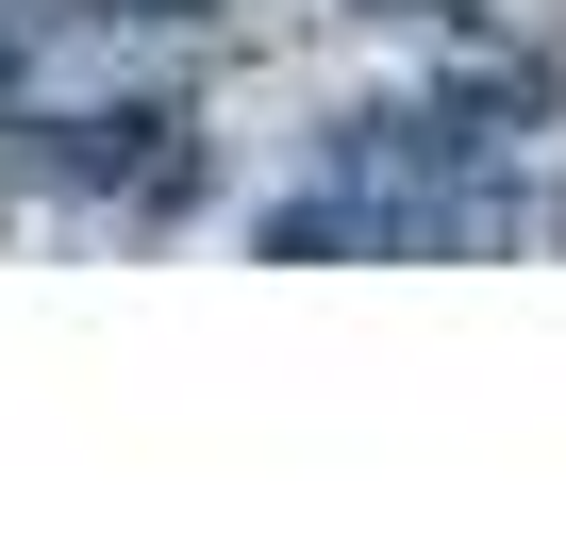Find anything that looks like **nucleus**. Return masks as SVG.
<instances>
[{"mask_svg":"<svg viewBox=\"0 0 566 549\" xmlns=\"http://www.w3.org/2000/svg\"><path fill=\"white\" fill-rule=\"evenodd\" d=\"M150 150H167V117H150V101H117V117H84V134H67V167H84V183H117V167H150Z\"/></svg>","mask_w":566,"mask_h":549,"instance_id":"nucleus-1","label":"nucleus"},{"mask_svg":"<svg viewBox=\"0 0 566 549\" xmlns=\"http://www.w3.org/2000/svg\"><path fill=\"white\" fill-rule=\"evenodd\" d=\"M101 18H217V0H101Z\"/></svg>","mask_w":566,"mask_h":549,"instance_id":"nucleus-2","label":"nucleus"},{"mask_svg":"<svg viewBox=\"0 0 566 549\" xmlns=\"http://www.w3.org/2000/svg\"><path fill=\"white\" fill-rule=\"evenodd\" d=\"M0 67H18V51H0Z\"/></svg>","mask_w":566,"mask_h":549,"instance_id":"nucleus-3","label":"nucleus"}]
</instances>
